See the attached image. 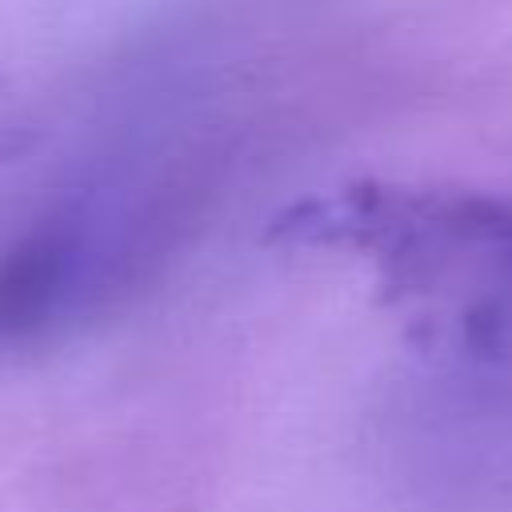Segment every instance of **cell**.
Masks as SVG:
<instances>
[]
</instances>
